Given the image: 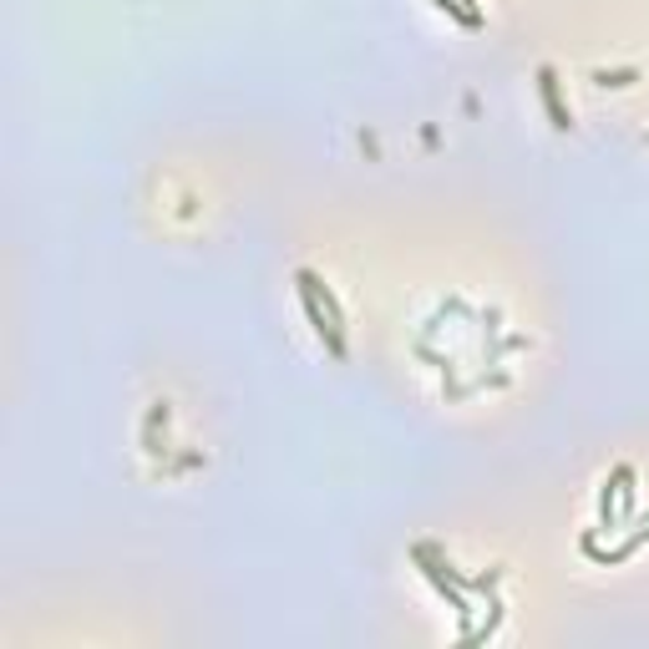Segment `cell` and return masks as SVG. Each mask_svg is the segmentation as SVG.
<instances>
[{
	"label": "cell",
	"mask_w": 649,
	"mask_h": 649,
	"mask_svg": "<svg viewBox=\"0 0 649 649\" xmlns=\"http://www.w3.org/2000/svg\"><path fill=\"white\" fill-rule=\"evenodd\" d=\"M538 91H543V107H548V118H553V127H559V133H568V112H563L559 76H553V66H543V72H538Z\"/></svg>",
	"instance_id": "7a4b0ae2"
},
{
	"label": "cell",
	"mask_w": 649,
	"mask_h": 649,
	"mask_svg": "<svg viewBox=\"0 0 649 649\" xmlns=\"http://www.w3.org/2000/svg\"><path fill=\"white\" fill-rule=\"evenodd\" d=\"M299 299H305V315H310L315 335L330 345V355H345V315H340L335 295L315 280L310 269H299Z\"/></svg>",
	"instance_id": "6da1fadb"
}]
</instances>
